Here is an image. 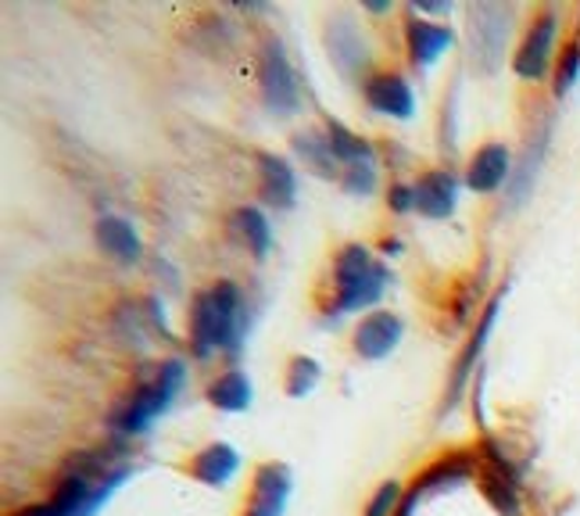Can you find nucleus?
Segmentation results:
<instances>
[{"instance_id": "2", "label": "nucleus", "mask_w": 580, "mask_h": 516, "mask_svg": "<svg viewBox=\"0 0 580 516\" xmlns=\"http://www.w3.org/2000/svg\"><path fill=\"white\" fill-rule=\"evenodd\" d=\"M391 284V269L366 248V244H341L330 255L326 284L316 291V305L323 316H348L369 309Z\"/></svg>"}, {"instance_id": "11", "label": "nucleus", "mask_w": 580, "mask_h": 516, "mask_svg": "<svg viewBox=\"0 0 580 516\" xmlns=\"http://www.w3.org/2000/svg\"><path fill=\"white\" fill-rule=\"evenodd\" d=\"M462 180L473 194H495L498 187H509V180H513L509 147L502 140H488L484 147H477L473 158L466 162Z\"/></svg>"}, {"instance_id": "29", "label": "nucleus", "mask_w": 580, "mask_h": 516, "mask_svg": "<svg viewBox=\"0 0 580 516\" xmlns=\"http://www.w3.org/2000/svg\"><path fill=\"white\" fill-rule=\"evenodd\" d=\"M387 208H391L394 216L416 212V191H412V183H405V180H394L391 187H387Z\"/></svg>"}, {"instance_id": "21", "label": "nucleus", "mask_w": 580, "mask_h": 516, "mask_svg": "<svg viewBox=\"0 0 580 516\" xmlns=\"http://www.w3.org/2000/svg\"><path fill=\"white\" fill-rule=\"evenodd\" d=\"M205 398L222 413H244L251 405V380L244 370H222L205 388Z\"/></svg>"}, {"instance_id": "13", "label": "nucleus", "mask_w": 580, "mask_h": 516, "mask_svg": "<svg viewBox=\"0 0 580 516\" xmlns=\"http://www.w3.org/2000/svg\"><path fill=\"white\" fill-rule=\"evenodd\" d=\"M180 470L205 488H226L240 470V452L226 445V441H212V445L197 449L190 463H183Z\"/></svg>"}, {"instance_id": "16", "label": "nucleus", "mask_w": 580, "mask_h": 516, "mask_svg": "<svg viewBox=\"0 0 580 516\" xmlns=\"http://www.w3.org/2000/svg\"><path fill=\"white\" fill-rule=\"evenodd\" d=\"M258 165V198L273 208H291L298 198V176L287 158H280L273 151H255Z\"/></svg>"}, {"instance_id": "3", "label": "nucleus", "mask_w": 580, "mask_h": 516, "mask_svg": "<svg viewBox=\"0 0 580 516\" xmlns=\"http://www.w3.org/2000/svg\"><path fill=\"white\" fill-rule=\"evenodd\" d=\"M126 466H111L108 459H79L72 470L61 477L54 495L47 502L22 509L15 516H94L104 506L122 481H126Z\"/></svg>"}, {"instance_id": "6", "label": "nucleus", "mask_w": 580, "mask_h": 516, "mask_svg": "<svg viewBox=\"0 0 580 516\" xmlns=\"http://www.w3.org/2000/svg\"><path fill=\"white\" fill-rule=\"evenodd\" d=\"M555 40H559V11L541 8L538 15L530 19L520 47H516V58H513L516 76L527 83L545 79L552 72V61H555Z\"/></svg>"}, {"instance_id": "24", "label": "nucleus", "mask_w": 580, "mask_h": 516, "mask_svg": "<svg viewBox=\"0 0 580 516\" xmlns=\"http://www.w3.org/2000/svg\"><path fill=\"white\" fill-rule=\"evenodd\" d=\"M480 491H484V499L502 516H520V488H516V474L491 470V466H484V477H480Z\"/></svg>"}, {"instance_id": "1", "label": "nucleus", "mask_w": 580, "mask_h": 516, "mask_svg": "<svg viewBox=\"0 0 580 516\" xmlns=\"http://www.w3.org/2000/svg\"><path fill=\"white\" fill-rule=\"evenodd\" d=\"M248 334V302L233 280H215L190 298L187 341L194 359L237 355Z\"/></svg>"}, {"instance_id": "10", "label": "nucleus", "mask_w": 580, "mask_h": 516, "mask_svg": "<svg viewBox=\"0 0 580 516\" xmlns=\"http://www.w3.org/2000/svg\"><path fill=\"white\" fill-rule=\"evenodd\" d=\"M326 47L333 65L344 79H362V72L369 69V47L362 40V29L355 26L351 15H333L330 29H326Z\"/></svg>"}, {"instance_id": "9", "label": "nucleus", "mask_w": 580, "mask_h": 516, "mask_svg": "<svg viewBox=\"0 0 580 516\" xmlns=\"http://www.w3.org/2000/svg\"><path fill=\"white\" fill-rule=\"evenodd\" d=\"M291 466L287 463H262L255 466L251 477V491L244 499L240 516H283L291 499Z\"/></svg>"}, {"instance_id": "15", "label": "nucleus", "mask_w": 580, "mask_h": 516, "mask_svg": "<svg viewBox=\"0 0 580 516\" xmlns=\"http://www.w3.org/2000/svg\"><path fill=\"white\" fill-rule=\"evenodd\" d=\"M452 40H455L452 26L419 19L416 11H409V19H405V51H409V61L416 69L434 65V61L452 47Z\"/></svg>"}, {"instance_id": "27", "label": "nucleus", "mask_w": 580, "mask_h": 516, "mask_svg": "<svg viewBox=\"0 0 580 516\" xmlns=\"http://www.w3.org/2000/svg\"><path fill=\"white\" fill-rule=\"evenodd\" d=\"M341 187L348 194H373L377 191V162H355V165H344L341 172Z\"/></svg>"}, {"instance_id": "12", "label": "nucleus", "mask_w": 580, "mask_h": 516, "mask_svg": "<svg viewBox=\"0 0 580 516\" xmlns=\"http://www.w3.org/2000/svg\"><path fill=\"white\" fill-rule=\"evenodd\" d=\"M416 191V212L423 219H448L455 212V201H459V180L452 176L448 169H423L412 180Z\"/></svg>"}, {"instance_id": "26", "label": "nucleus", "mask_w": 580, "mask_h": 516, "mask_svg": "<svg viewBox=\"0 0 580 516\" xmlns=\"http://www.w3.org/2000/svg\"><path fill=\"white\" fill-rule=\"evenodd\" d=\"M580 76V40H570V44H563V54L559 61H555V97H566L573 90V83Z\"/></svg>"}, {"instance_id": "20", "label": "nucleus", "mask_w": 580, "mask_h": 516, "mask_svg": "<svg viewBox=\"0 0 580 516\" xmlns=\"http://www.w3.org/2000/svg\"><path fill=\"white\" fill-rule=\"evenodd\" d=\"M291 144H294V155H298L301 162L316 172V176L337 180V183H341V172H344V169H341L337 158H333L330 140H326L323 130H301V133H294Z\"/></svg>"}, {"instance_id": "19", "label": "nucleus", "mask_w": 580, "mask_h": 516, "mask_svg": "<svg viewBox=\"0 0 580 516\" xmlns=\"http://www.w3.org/2000/svg\"><path fill=\"white\" fill-rule=\"evenodd\" d=\"M97 244H101V251L108 258H115L119 266H133L140 258V251H144L137 230H133L126 219H119V216L97 219Z\"/></svg>"}, {"instance_id": "4", "label": "nucleus", "mask_w": 580, "mask_h": 516, "mask_svg": "<svg viewBox=\"0 0 580 516\" xmlns=\"http://www.w3.org/2000/svg\"><path fill=\"white\" fill-rule=\"evenodd\" d=\"M183 380H187V366H183V359H162L155 370H147L137 380V388H133L115 409H111V430H115L119 438L144 434V430L169 409L172 398L180 395Z\"/></svg>"}, {"instance_id": "23", "label": "nucleus", "mask_w": 580, "mask_h": 516, "mask_svg": "<svg viewBox=\"0 0 580 516\" xmlns=\"http://www.w3.org/2000/svg\"><path fill=\"white\" fill-rule=\"evenodd\" d=\"M548 133H552V122H548L545 130H538V137H530L527 151L520 158V165H516L513 180H509V201L513 205H523L530 187H534L538 169H541V162H545V151H548Z\"/></svg>"}, {"instance_id": "8", "label": "nucleus", "mask_w": 580, "mask_h": 516, "mask_svg": "<svg viewBox=\"0 0 580 516\" xmlns=\"http://www.w3.org/2000/svg\"><path fill=\"white\" fill-rule=\"evenodd\" d=\"M362 101L369 112L377 115H391V119H412L416 115V94L409 79L394 69H380L369 72L362 79Z\"/></svg>"}, {"instance_id": "18", "label": "nucleus", "mask_w": 580, "mask_h": 516, "mask_svg": "<svg viewBox=\"0 0 580 516\" xmlns=\"http://www.w3.org/2000/svg\"><path fill=\"white\" fill-rule=\"evenodd\" d=\"M502 298H505V291H498L495 298L488 302V309L480 312V319H477V330H473V337H470V344H466V352L459 355V363H455V380H452V391H448V409L455 402H459V395H462V388H466V377L473 373V366H477V359H480V352H484V344H488V337H491V330H495V319H498V309H502Z\"/></svg>"}, {"instance_id": "22", "label": "nucleus", "mask_w": 580, "mask_h": 516, "mask_svg": "<svg viewBox=\"0 0 580 516\" xmlns=\"http://www.w3.org/2000/svg\"><path fill=\"white\" fill-rule=\"evenodd\" d=\"M323 133L330 140V151L341 165H355V162H377L373 144L366 137H359L355 130H348L344 122H337L333 115H323Z\"/></svg>"}, {"instance_id": "14", "label": "nucleus", "mask_w": 580, "mask_h": 516, "mask_svg": "<svg viewBox=\"0 0 580 516\" xmlns=\"http://www.w3.org/2000/svg\"><path fill=\"white\" fill-rule=\"evenodd\" d=\"M398 341H402V319L387 309H377L359 319V327L351 334V348L359 359H384V355L398 348Z\"/></svg>"}, {"instance_id": "17", "label": "nucleus", "mask_w": 580, "mask_h": 516, "mask_svg": "<svg viewBox=\"0 0 580 516\" xmlns=\"http://www.w3.org/2000/svg\"><path fill=\"white\" fill-rule=\"evenodd\" d=\"M226 233L240 248H248L255 258H266L273 248V226H269L266 212L258 205H240L226 216Z\"/></svg>"}, {"instance_id": "7", "label": "nucleus", "mask_w": 580, "mask_h": 516, "mask_svg": "<svg viewBox=\"0 0 580 516\" xmlns=\"http://www.w3.org/2000/svg\"><path fill=\"white\" fill-rule=\"evenodd\" d=\"M466 15H470L473 61L484 72H491L505 54V40H509V26H513V8H505V4H473Z\"/></svg>"}, {"instance_id": "5", "label": "nucleus", "mask_w": 580, "mask_h": 516, "mask_svg": "<svg viewBox=\"0 0 580 516\" xmlns=\"http://www.w3.org/2000/svg\"><path fill=\"white\" fill-rule=\"evenodd\" d=\"M258 90H262V101L269 112H276V115L301 112L298 72L291 65L287 47H283V40L273 33H266L262 44H258Z\"/></svg>"}, {"instance_id": "25", "label": "nucleus", "mask_w": 580, "mask_h": 516, "mask_svg": "<svg viewBox=\"0 0 580 516\" xmlns=\"http://www.w3.org/2000/svg\"><path fill=\"white\" fill-rule=\"evenodd\" d=\"M319 377H323V366H319L312 355H291L287 373H283V391H287L291 398H305L308 391L319 384Z\"/></svg>"}, {"instance_id": "28", "label": "nucleus", "mask_w": 580, "mask_h": 516, "mask_svg": "<svg viewBox=\"0 0 580 516\" xmlns=\"http://www.w3.org/2000/svg\"><path fill=\"white\" fill-rule=\"evenodd\" d=\"M402 502H405V499H402V484L387 481V484H380L377 495L366 502V513H362V516H398Z\"/></svg>"}]
</instances>
